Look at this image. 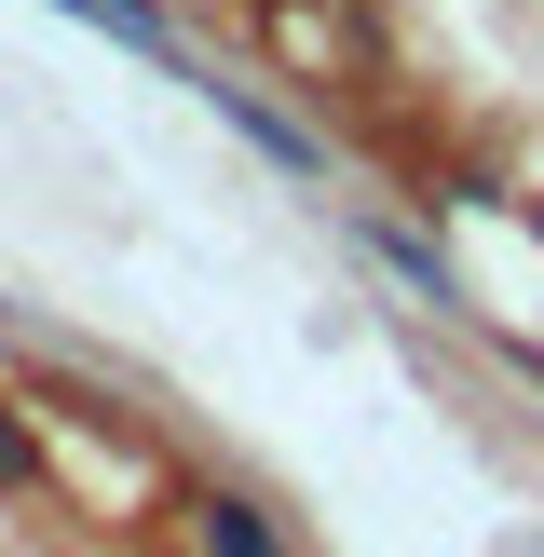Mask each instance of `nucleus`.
I'll return each instance as SVG.
<instances>
[{
	"label": "nucleus",
	"instance_id": "f257e3e1",
	"mask_svg": "<svg viewBox=\"0 0 544 557\" xmlns=\"http://www.w3.org/2000/svg\"><path fill=\"white\" fill-rule=\"evenodd\" d=\"M190 531H205V557H286V531H272L245 490H205V504H190Z\"/></svg>",
	"mask_w": 544,
	"mask_h": 557
},
{
	"label": "nucleus",
	"instance_id": "f03ea898",
	"mask_svg": "<svg viewBox=\"0 0 544 557\" xmlns=\"http://www.w3.org/2000/svg\"><path fill=\"white\" fill-rule=\"evenodd\" d=\"M14 490H41V449H27V422L0 408V504H14Z\"/></svg>",
	"mask_w": 544,
	"mask_h": 557
},
{
	"label": "nucleus",
	"instance_id": "7ed1b4c3",
	"mask_svg": "<svg viewBox=\"0 0 544 557\" xmlns=\"http://www.w3.org/2000/svg\"><path fill=\"white\" fill-rule=\"evenodd\" d=\"M69 14H96L109 41H163V27H150V0H69Z\"/></svg>",
	"mask_w": 544,
	"mask_h": 557
}]
</instances>
